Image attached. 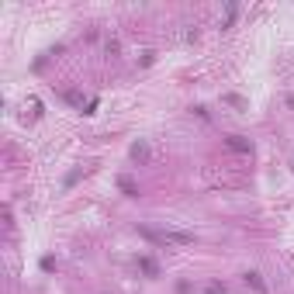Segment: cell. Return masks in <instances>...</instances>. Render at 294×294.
Here are the masks:
<instances>
[{
    "label": "cell",
    "mask_w": 294,
    "mask_h": 294,
    "mask_svg": "<svg viewBox=\"0 0 294 294\" xmlns=\"http://www.w3.org/2000/svg\"><path fill=\"white\" fill-rule=\"evenodd\" d=\"M118 187H121L125 194H138V191H135V183H132L128 176H121V180H118Z\"/></svg>",
    "instance_id": "8992f818"
},
{
    "label": "cell",
    "mask_w": 294,
    "mask_h": 294,
    "mask_svg": "<svg viewBox=\"0 0 294 294\" xmlns=\"http://www.w3.org/2000/svg\"><path fill=\"white\" fill-rule=\"evenodd\" d=\"M246 284H253V287L260 291V294L267 291V284H263V277H260V274H246Z\"/></svg>",
    "instance_id": "5b68a950"
},
{
    "label": "cell",
    "mask_w": 294,
    "mask_h": 294,
    "mask_svg": "<svg viewBox=\"0 0 294 294\" xmlns=\"http://www.w3.org/2000/svg\"><path fill=\"white\" fill-rule=\"evenodd\" d=\"M208 294H225V284H218V280L208 284Z\"/></svg>",
    "instance_id": "ba28073f"
},
{
    "label": "cell",
    "mask_w": 294,
    "mask_h": 294,
    "mask_svg": "<svg viewBox=\"0 0 294 294\" xmlns=\"http://www.w3.org/2000/svg\"><path fill=\"white\" fill-rule=\"evenodd\" d=\"M66 100H69V104H80V107H83V97H80L77 90H69V94H66Z\"/></svg>",
    "instance_id": "52a82bcc"
},
{
    "label": "cell",
    "mask_w": 294,
    "mask_h": 294,
    "mask_svg": "<svg viewBox=\"0 0 294 294\" xmlns=\"http://www.w3.org/2000/svg\"><path fill=\"white\" fill-rule=\"evenodd\" d=\"M142 235L156 246H191L194 242L191 232H176V229H142Z\"/></svg>",
    "instance_id": "6da1fadb"
},
{
    "label": "cell",
    "mask_w": 294,
    "mask_h": 294,
    "mask_svg": "<svg viewBox=\"0 0 294 294\" xmlns=\"http://www.w3.org/2000/svg\"><path fill=\"white\" fill-rule=\"evenodd\" d=\"M229 149H235V153H253V142L242 138V135H232V138H229Z\"/></svg>",
    "instance_id": "7a4b0ae2"
},
{
    "label": "cell",
    "mask_w": 294,
    "mask_h": 294,
    "mask_svg": "<svg viewBox=\"0 0 294 294\" xmlns=\"http://www.w3.org/2000/svg\"><path fill=\"white\" fill-rule=\"evenodd\" d=\"M138 267H142L145 274H149V277H156V274H159V267H156V260H149V256H142V260H138Z\"/></svg>",
    "instance_id": "277c9868"
},
{
    "label": "cell",
    "mask_w": 294,
    "mask_h": 294,
    "mask_svg": "<svg viewBox=\"0 0 294 294\" xmlns=\"http://www.w3.org/2000/svg\"><path fill=\"white\" fill-rule=\"evenodd\" d=\"M132 159L145 163V159H149V145H145V142H135V145H132Z\"/></svg>",
    "instance_id": "3957f363"
},
{
    "label": "cell",
    "mask_w": 294,
    "mask_h": 294,
    "mask_svg": "<svg viewBox=\"0 0 294 294\" xmlns=\"http://www.w3.org/2000/svg\"><path fill=\"white\" fill-rule=\"evenodd\" d=\"M235 21V4H229V11H225V28Z\"/></svg>",
    "instance_id": "9c48e42d"
}]
</instances>
